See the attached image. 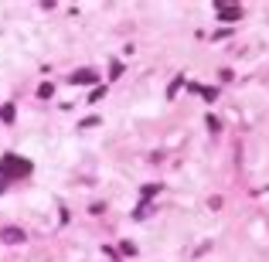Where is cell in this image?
<instances>
[{
  "label": "cell",
  "instance_id": "6da1fadb",
  "mask_svg": "<svg viewBox=\"0 0 269 262\" xmlns=\"http://www.w3.org/2000/svg\"><path fill=\"white\" fill-rule=\"evenodd\" d=\"M27 174H31V160H20L17 153H3V157H0V191H3V187H7V181H10V177H27Z\"/></svg>",
  "mask_w": 269,
  "mask_h": 262
},
{
  "label": "cell",
  "instance_id": "7a4b0ae2",
  "mask_svg": "<svg viewBox=\"0 0 269 262\" xmlns=\"http://www.w3.org/2000/svg\"><path fill=\"white\" fill-rule=\"evenodd\" d=\"M215 14L225 20V24H235L242 17V7H232V3H215Z\"/></svg>",
  "mask_w": 269,
  "mask_h": 262
},
{
  "label": "cell",
  "instance_id": "3957f363",
  "mask_svg": "<svg viewBox=\"0 0 269 262\" xmlns=\"http://www.w3.org/2000/svg\"><path fill=\"white\" fill-rule=\"evenodd\" d=\"M68 82H72V85H92V82H99V75L92 72V68H82V72L68 75Z\"/></svg>",
  "mask_w": 269,
  "mask_h": 262
},
{
  "label": "cell",
  "instance_id": "277c9868",
  "mask_svg": "<svg viewBox=\"0 0 269 262\" xmlns=\"http://www.w3.org/2000/svg\"><path fill=\"white\" fill-rule=\"evenodd\" d=\"M0 242L17 245V242H24V232H20V228H3V232H0Z\"/></svg>",
  "mask_w": 269,
  "mask_h": 262
},
{
  "label": "cell",
  "instance_id": "5b68a950",
  "mask_svg": "<svg viewBox=\"0 0 269 262\" xmlns=\"http://www.w3.org/2000/svg\"><path fill=\"white\" fill-rule=\"evenodd\" d=\"M188 89H191V92H201L205 99H208V102H212L215 95H218V89H201V85H188Z\"/></svg>",
  "mask_w": 269,
  "mask_h": 262
},
{
  "label": "cell",
  "instance_id": "8992f818",
  "mask_svg": "<svg viewBox=\"0 0 269 262\" xmlns=\"http://www.w3.org/2000/svg\"><path fill=\"white\" fill-rule=\"evenodd\" d=\"M38 95H41V99H51V95H55V85H51V82H44V85L38 89Z\"/></svg>",
  "mask_w": 269,
  "mask_h": 262
},
{
  "label": "cell",
  "instance_id": "52a82bcc",
  "mask_svg": "<svg viewBox=\"0 0 269 262\" xmlns=\"http://www.w3.org/2000/svg\"><path fill=\"white\" fill-rule=\"evenodd\" d=\"M102 95H106V85H99V89H92V95H89V102H102Z\"/></svg>",
  "mask_w": 269,
  "mask_h": 262
},
{
  "label": "cell",
  "instance_id": "ba28073f",
  "mask_svg": "<svg viewBox=\"0 0 269 262\" xmlns=\"http://www.w3.org/2000/svg\"><path fill=\"white\" fill-rule=\"evenodd\" d=\"M205 126H208V130H212V133H218V130H222V123H218L215 116H208V119H205Z\"/></svg>",
  "mask_w": 269,
  "mask_h": 262
},
{
  "label": "cell",
  "instance_id": "9c48e42d",
  "mask_svg": "<svg viewBox=\"0 0 269 262\" xmlns=\"http://www.w3.org/2000/svg\"><path fill=\"white\" fill-rule=\"evenodd\" d=\"M92 126H99L96 116H89V119H82V130H92Z\"/></svg>",
  "mask_w": 269,
  "mask_h": 262
},
{
  "label": "cell",
  "instance_id": "30bf717a",
  "mask_svg": "<svg viewBox=\"0 0 269 262\" xmlns=\"http://www.w3.org/2000/svg\"><path fill=\"white\" fill-rule=\"evenodd\" d=\"M181 85H184V78H174V82H171V89H167V95H174L177 89H181Z\"/></svg>",
  "mask_w": 269,
  "mask_h": 262
},
{
  "label": "cell",
  "instance_id": "8fae6325",
  "mask_svg": "<svg viewBox=\"0 0 269 262\" xmlns=\"http://www.w3.org/2000/svg\"><path fill=\"white\" fill-rule=\"evenodd\" d=\"M157 191H160V187H157V184H147V187H143V191H140V194H143V198H150V194H157Z\"/></svg>",
  "mask_w": 269,
  "mask_h": 262
}]
</instances>
